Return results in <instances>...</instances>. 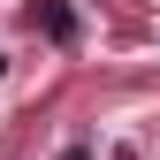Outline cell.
Returning <instances> with one entry per match:
<instances>
[{"instance_id":"obj_1","label":"cell","mask_w":160,"mask_h":160,"mask_svg":"<svg viewBox=\"0 0 160 160\" xmlns=\"http://www.w3.org/2000/svg\"><path fill=\"white\" fill-rule=\"evenodd\" d=\"M23 23H31L38 38H53V46H76V8H69V0H31Z\"/></svg>"},{"instance_id":"obj_2","label":"cell","mask_w":160,"mask_h":160,"mask_svg":"<svg viewBox=\"0 0 160 160\" xmlns=\"http://www.w3.org/2000/svg\"><path fill=\"white\" fill-rule=\"evenodd\" d=\"M0 69H8V61H0Z\"/></svg>"}]
</instances>
